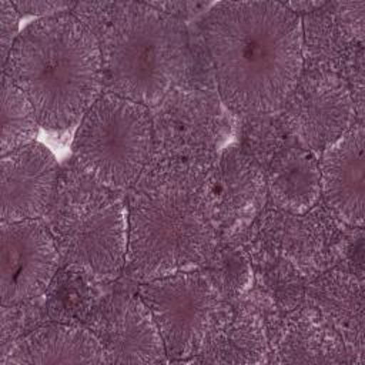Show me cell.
Segmentation results:
<instances>
[{"mask_svg": "<svg viewBox=\"0 0 365 365\" xmlns=\"http://www.w3.org/2000/svg\"><path fill=\"white\" fill-rule=\"evenodd\" d=\"M205 41L220 93L235 111L279 107L302 68V26L278 1H221L210 9Z\"/></svg>", "mask_w": 365, "mask_h": 365, "instance_id": "cell-1", "label": "cell"}, {"mask_svg": "<svg viewBox=\"0 0 365 365\" xmlns=\"http://www.w3.org/2000/svg\"><path fill=\"white\" fill-rule=\"evenodd\" d=\"M3 68L31 103L40 125L57 131L81 120L97 100L103 53L87 24L58 13L29 24Z\"/></svg>", "mask_w": 365, "mask_h": 365, "instance_id": "cell-2", "label": "cell"}, {"mask_svg": "<svg viewBox=\"0 0 365 365\" xmlns=\"http://www.w3.org/2000/svg\"><path fill=\"white\" fill-rule=\"evenodd\" d=\"M103 60L118 96L155 104L182 70V31L150 3L118 4L103 36Z\"/></svg>", "mask_w": 365, "mask_h": 365, "instance_id": "cell-3", "label": "cell"}, {"mask_svg": "<svg viewBox=\"0 0 365 365\" xmlns=\"http://www.w3.org/2000/svg\"><path fill=\"white\" fill-rule=\"evenodd\" d=\"M214 230L201 201L177 187L141 194L130 214L128 257L143 277L167 275L202 261Z\"/></svg>", "mask_w": 365, "mask_h": 365, "instance_id": "cell-4", "label": "cell"}, {"mask_svg": "<svg viewBox=\"0 0 365 365\" xmlns=\"http://www.w3.org/2000/svg\"><path fill=\"white\" fill-rule=\"evenodd\" d=\"M150 144L151 124L145 107L107 94L97 98L80 120L71 148L78 165L93 180L123 188L140 175Z\"/></svg>", "mask_w": 365, "mask_h": 365, "instance_id": "cell-5", "label": "cell"}, {"mask_svg": "<svg viewBox=\"0 0 365 365\" xmlns=\"http://www.w3.org/2000/svg\"><path fill=\"white\" fill-rule=\"evenodd\" d=\"M53 237L70 265L113 275L124 264L128 242L123 204L107 194H83L58 212Z\"/></svg>", "mask_w": 365, "mask_h": 365, "instance_id": "cell-6", "label": "cell"}, {"mask_svg": "<svg viewBox=\"0 0 365 365\" xmlns=\"http://www.w3.org/2000/svg\"><path fill=\"white\" fill-rule=\"evenodd\" d=\"M167 354L194 355L214 324L218 298L212 281L201 274H174L157 278L140 289Z\"/></svg>", "mask_w": 365, "mask_h": 365, "instance_id": "cell-7", "label": "cell"}, {"mask_svg": "<svg viewBox=\"0 0 365 365\" xmlns=\"http://www.w3.org/2000/svg\"><path fill=\"white\" fill-rule=\"evenodd\" d=\"M354 101L334 73L312 71L299 78L285 100L284 123L307 148L325 150L349 127Z\"/></svg>", "mask_w": 365, "mask_h": 365, "instance_id": "cell-8", "label": "cell"}, {"mask_svg": "<svg viewBox=\"0 0 365 365\" xmlns=\"http://www.w3.org/2000/svg\"><path fill=\"white\" fill-rule=\"evenodd\" d=\"M58 262L54 237L37 220L1 222L0 294L13 305L41 294Z\"/></svg>", "mask_w": 365, "mask_h": 365, "instance_id": "cell-9", "label": "cell"}, {"mask_svg": "<svg viewBox=\"0 0 365 365\" xmlns=\"http://www.w3.org/2000/svg\"><path fill=\"white\" fill-rule=\"evenodd\" d=\"M88 329L103 346L108 364H157L167 359L161 334L141 298H106L93 311Z\"/></svg>", "mask_w": 365, "mask_h": 365, "instance_id": "cell-10", "label": "cell"}, {"mask_svg": "<svg viewBox=\"0 0 365 365\" xmlns=\"http://www.w3.org/2000/svg\"><path fill=\"white\" fill-rule=\"evenodd\" d=\"M57 161L40 143H31L1 155V222L36 220L51 201Z\"/></svg>", "mask_w": 365, "mask_h": 365, "instance_id": "cell-11", "label": "cell"}, {"mask_svg": "<svg viewBox=\"0 0 365 365\" xmlns=\"http://www.w3.org/2000/svg\"><path fill=\"white\" fill-rule=\"evenodd\" d=\"M321 188L332 210L346 222L362 225L365 198V133L361 124L349 127L324 150Z\"/></svg>", "mask_w": 365, "mask_h": 365, "instance_id": "cell-12", "label": "cell"}, {"mask_svg": "<svg viewBox=\"0 0 365 365\" xmlns=\"http://www.w3.org/2000/svg\"><path fill=\"white\" fill-rule=\"evenodd\" d=\"M0 362L6 365L108 364L103 346L90 329L67 324H51L33 331Z\"/></svg>", "mask_w": 365, "mask_h": 365, "instance_id": "cell-13", "label": "cell"}, {"mask_svg": "<svg viewBox=\"0 0 365 365\" xmlns=\"http://www.w3.org/2000/svg\"><path fill=\"white\" fill-rule=\"evenodd\" d=\"M195 362L212 364H261L267 361L268 346L264 328L251 314L237 312L220 325L211 327Z\"/></svg>", "mask_w": 365, "mask_h": 365, "instance_id": "cell-14", "label": "cell"}, {"mask_svg": "<svg viewBox=\"0 0 365 365\" xmlns=\"http://www.w3.org/2000/svg\"><path fill=\"white\" fill-rule=\"evenodd\" d=\"M268 185L277 205L289 212H304L319 197V165L304 148H284L271 164Z\"/></svg>", "mask_w": 365, "mask_h": 365, "instance_id": "cell-15", "label": "cell"}, {"mask_svg": "<svg viewBox=\"0 0 365 365\" xmlns=\"http://www.w3.org/2000/svg\"><path fill=\"white\" fill-rule=\"evenodd\" d=\"M321 311L355 345H364V288L356 277L329 272L311 285Z\"/></svg>", "mask_w": 365, "mask_h": 365, "instance_id": "cell-16", "label": "cell"}, {"mask_svg": "<svg viewBox=\"0 0 365 365\" xmlns=\"http://www.w3.org/2000/svg\"><path fill=\"white\" fill-rule=\"evenodd\" d=\"M257 164L237 148L227 150L207 182V198L220 211L235 212L245 208L262 185Z\"/></svg>", "mask_w": 365, "mask_h": 365, "instance_id": "cell-17", "label": "cell"}, {"mask_svg": "<svg viewBox=\"0 0 365 365\" xmlns=\"http://www.w3.org/2000/svg\"><path fill=\"white\" fill-rule=\"evenodd\" d=\"M38 118L26 94L3 76L1 81V155L34 143Z\"/></svg>", "mask_w": 365, "mask_h": 365, "instance_id": "cell-18", "label": "cell"}, {"mask_svg": "<svg viewBox=\"0 0 365 365\" xmlns=\"http://www.w3.org/2000/svg\"><path fill=\"white\" fill-rule=\"evenodd\" d=\"M282 362H342L341 348L332 336L312 324L299 322L281 342Z\"/></svg>", "mask_w": 365, "mask_h": 365, "instance_id": "cell-19", "label": "cell"}, {"mask_svg": "<svg viewBox=\"0 0 365 365\" xmlns=\"http://www.w3.org/2000/svg\"><path fill=\"white\" fill-rule=\"evenodd\" d=\"M210 275L215 288L225 294H240L251 282L252 269L247 254L234 245L222 247L211 255Z\"/></svg>", "mask_w": 365, "mask_h": 365, "instance_id": "cell-20", "label": "cell"}, {"mask_svg": "<svg viewBox=\"0 0 365 365\" xmlns=\"http://www.w3.org/2000/svg\"><path fill=\"white\" fill-rule=\"evenodd\" d=\"M331 7L334 9L332 16L346 38L362 43L365 1H339L332 3Z\"/></svg>", "mask_w": 365, "mask_h": 365, "instance_id": "cell-21", "label": "cell"}, {"mask_svg": "<svg viewBox=\"0 0 365 365\" xmlns=\"http://www.w3.org/2000/svg\"><path fill=\"white\" fill-rule=\"evenodd\" d=\"M19 37V11L11 1L0 0V50L4 67L9 54Z\"/></svg>", "mask_w": 365, "mask_h": 365, "instance_id": "cell-22", "label": "cell"}, {"mask_svg": "<svg viewBox=\"0 0 365 365\" xmlns=\"http://www.w3.org/2000/svg\"><path fill=\"white\" fill-rule=\"evenodd\" d=\"M19 13L36 16H53L68 10L74 6L71 1H11Z\"/></svg>", "mask_w": 365, "mask_h": 365, "instance_id": "cell-23", "label": "cell"}, {"mask_svg": "<svg viewBox=\"0 0 365 365\" xmlns=\"http://www.w3.org/2000/svg\"><path fill=\"white\" fill-rule=\"evenodd\" d=\"M327 3L324 1H298V3H285V6L294 13L298 11H314L315 7H322Z\"/></svg>", "mask_w": 365, "mask_h": 365, "instance_id": "cell-24", "label": "cell"}]
</instances>
